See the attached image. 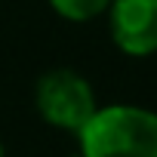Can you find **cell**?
Wrapping results in <instances>:
<instances>
[{
    "instance_id": "5b68a950",
    "label": "cell",
    "mask_w": 157,
    "mask_h": 157,
    "mask_svg": "<svg viewBox=\"0 0 157 157\" xmlns=\"http://www.w3.org/2000/svg\"><path fill=\"white\" fill-rule=\"evenodd\" d=\"M0 157H3V145H0Z\"/></svg>"
},
{
    "instance_id": "7a4b0ae2",
    "label": "cell",
    "mask_w": 157,
    "mask_h": 157,
    "mask_svg": "<svg viewBox=\"0 0 157 157\" xmlns=\"http://www.w3.org/2000/svg\"><path fill=\"white\" fill-rule=\"evenodd\" d=\"M34 108L49 126L77 136V129L96 114L99 102L83 74H77L74 68H52L40 74L34 86Z\"/></svg>"
},
{
    "instance_id": "277c9868",
    "label": "cell",
    "mask_w": 157,
    "mask_h": 157,
    "mask_svg": "<svg viewBox=\"0 0 157 157\" xmlns=\"http://www.w3.org/2000/svg\"><path fill=\"white\" fill-rule=\"evenodd\" d=\"M49 6L68 22H93L111 6V0H49Z\"/></svg>"
},
{
    "instance_id": "6da1fadb",
    "label": "cell",
    "mask_w": 157,
    "mask_h": 157,
    "mask_svg": "<svg viewBox=\"0 0 157 157\" xmlns=\"http://www.w3.org/2000/svg\"><path fill=\"white\" fill-rule=\"evenodd\" d=\"M80 157H157V111L105 105L77 129Z\"/></svg>"
},
{
    "instance_id": "3957f363",
    "label": "cell",
    "mask_w": 157,
    "mask_h": 157,
    "mask_svg": "<svg viewBox=\"0 0 157 157\" xmlns=\"http://www.w3.org/2000/svg\"><path fill=\"white\" fill-rule=\"evenodd\" d=\"M108 31L123 56L145 59L157 52V0H111Z\"/></svg>"
}]
</instances>
